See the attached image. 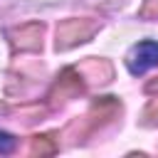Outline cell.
Returning <instances> with one entry per match:
<instances>
[{
	"label": "cell",
	"instance_id": "obj_1",
	"mask_svg": "<svg viewBox=\"0 0 158 158\" xmlns=\"http://www.w3.org/2000/svg\"><path fill=\"white\" fill-rule=\"evenodd\" d=\"M118 114H121V101L116 96H99V99L91 101V106L86 109L84 116H79L77 121H72L67 126V133L64 136L69 138L72 146L74 143H81L89 136H94L96 131H101L106 123H111Z\"/></svg>",
	"mask_w": 158,
	"mask_h": 158
},
{
	"label": "cell",
	"instance_id": "obj_2",
	"mask_svg": "<svg viewBox=\"0 0 158 158\" xmlns=\"http://www.w3.org/2000/svg\"><path fill=\"white\" fill-rule=\"evenodd\" d=\"M99 30H101V22L94 17H67L54 30V49L57 52L74 49V47L89 42Z\"/></svg>",
	"mask_w": 158,
	"mask_h": 158
},
{
	"label": "cell",
	"instance_id": "obj_3",
	"mask_svg": "<svg viewBox=\"0 0 158 158\" xmlns=\"http://www.w3.org/2000/svg\"><path fill=\"white\" fill-rule=\"evenodd\" d=\"M84 89H86L84 74H81L77 67H67V69L59 72V77H57L54 84L49 86V94H47L49 106H52V109H59V106H64L67 101H72V99H77L79 94H84Z\"/></svg>",
	"mask_w": 158,
	"mask_h": 158
},
{
	"label": "cell",
	"instance_id": "obj_4",
	"mask_svg": "<svg viewBox=\"0 0 158 158\" xmlns=\"http://www.w3.org/2000/svg\"><path fill=\"white\" fill-rule=\"evenodd\" d=\"M42 37H44V22H37V20L22 22L7 30V40L15 52H40Z\"/></svg>",
	"mask_w": 158,
	"mask_h": 158
},
{
	"label": "cell",
	"instance_id": "obj_5",
	"mask_svg": "<svg viewBox=\"0 0 158 158\" xmlns=\"http://www.w3.org/2000/svg\"><path fill=\"white\" fill-rule=\"evenodd\" d=\"M126 67H128V72L136 74V77H141V74H146L148 69L158 67V42L143 40V42L133 44V47L128 49V54H126Z\"/></svg>",
	"mask_w": 158,
	"mask_h": 158
},
{
	"label": "cell",
	"instance_id": "obj_6",
	"mask_svg": "<svg viewBox=\"0 0 158 158\" xmlns=\"http://www.w3.org/2000/svg\"><path fill=\"white\" fill-rule=\"evenodd\" d=\"M77 69L84 74L86 84H99L101 86V84H109L114 79V67L104 57H86Z\"/></svg>",
	"mask_w": 158,
	"mask_h": 158
},
{
	"label": "cell",
	"instance_id": "obj_7",
	"mask_svg": "<svg viewBox=\"0 0 158 158\" xmlns=\"http://www.w3.org/2000/svg\"><path fill=\"white\" fill-rule=\"evenodd\" d=\"M57 141H54V133H37V136H32V141H30V156L32 158H44V156H54L57 153Z\"/></svg>",
	"mask_w": 158,
	"mask_h": 158
},
{
	"label": "cell",
	"instance_id": "obj_8",
	"mask_svg": "<svg viewBox=\"0 0 158 158\" xmlns=\"http://www.w3.org/2000/svg\"><path fill=\"white\" fill-rule=\"evenodd\" d=\"M138 17L141 20H158V0H143V5L138 7Z\"/></svg>",
	"mask_w": 158,
	"mask_h": 158
},
{
	"label": "cell",
	"instance_id": "obj_9",
	"mask_svg": "<svg viewBox=\"0 0 158 158\" xmlns=\"http://www.w3.org/2000/svg\"><path fill=\"white\" fill-rule=\"evenodd\" d=\"M15 146H17V138L12 133H7V131H0V153L7 156V153L15 151Z\"/></svg>",
	"mask_w": 158,
	"mask_h": 158
},
{
	"label": "cell",
	"instance_id": "obj_10",
	"mask_svg": "<svg viewBox=\"0 0 158 158\" xmlns=\"http://www.w3.org/2000/svg\"><path fill=\"white\" fill-rule=\"evenodd\" d=\"M141 123L143 126H158V104H148L143 116H141Z\"/></svg>",
	"mask_w": 158,
	"mask_h": 158
},
{
	"label": "cell",
	"instance_id": "obj_11",
	"mask_svg": "<svg viewBox=\"0 0 158 158\" xmlns=\"http://www.w3.org/2000/svg\"><path fill=\"white\" fill-rule=\"evenodd\" d=\"M146 94H153V96L158 94V77H156V79H151V81L146 84Z\"/></svg>",
	"mask_w": 158,
	"mask_h": 158
}]
</instances>
